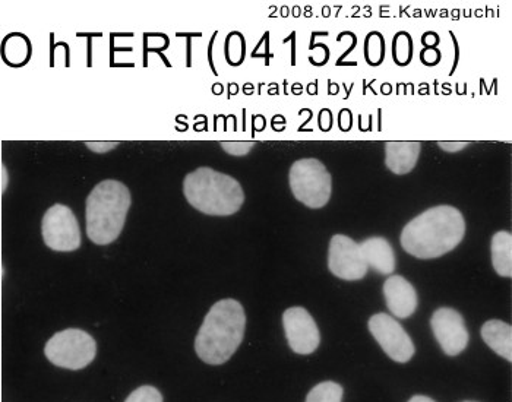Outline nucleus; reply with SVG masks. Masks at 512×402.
Here are the masks:
<instances>
[{
    "label": "nucleus",
    "instance_id": "obj_1",
    "mask_svg": "<svg viewBox=\"0 0 512 402\" xmlns=\"http://www.w3.org/2000/svg\"><path fill=\"white\" fill-rule=\"evenodd\" d=\"M466 221L451 205L429 208L413 218L401 233V246L419 259L441 258L463 242Z\"/></svg>",
    "mask_w": 512,
    "mask_h": 402
},
{
    "label": "nucleus",
    "instance_id": "obj_2",
    "mask_svg": "<svg viewBox=\"0 0 512 402\" xmlns=\"http://www.w3.org/2000/svg\"><path fill=\"white\" fill-rule=\"evenodd\" d=\"M245 309L235 299H224L211 307L199 328L195 351L213 366L229 362L245 337Z\"/></svg>",
    "mask_w": 512,
    "mask_h": 402
},
{
    "label": "nucleus",
    "instance_id": "obj_3",
    "mask_svg": "<svg viewBox=\"0 0 512 402\" xmlns=\"http://www.w3.org/2000/svg\"><path fill=\"white\" fill-rule=\"evenodd\" d=\"M131 192L119 180H103L87 198V236L106 246L119 239L131 208Z\"/></svg>",
    "mask_w": 512,
    "mask_h": 402
},
{
    "label": "nucleus",
    "instance_id": "obj_4",
    "mask_svg": "<svg viewBox=\"0 0 512 402\" xmlns=\"http://www.w3.org/2000/svg\"><path fill=\"white\" fill-rule=\"evenodd\" d=\"M186 201L195 210L214 217L235 215L245 202V192L235 177L199 167L183 180Z\"/></svg>",
    "mask_w": 512,
    "mask_h": 402
},
{
    "label": "nucleus",
    "instance_id": "obj_5",
    "mask_svg": "<svg viewBox=\"0 0 512 402\" xmlns=\"http://www.w3.org/2000/svg\"><path fill=\"white\" fill-rule=\"evenodd\" d=\"M289 183L293 195L305 207L318 210L330 202L333 180L327 167L316 158H303L293 163Z\"/></svg>",
    "mask_w": 512,
    "mask_h": 402
},
{
    "label": "nucleus",
    "instance_id": "obj_6",
    "mask_svg": "<svg viewBox=\"0 0 512 402\" xmlns=\"http://www.w3.org/2000/svg\"><path fill=\"white\" fill-rule=\"evenodd\" d=\"M50 363L62 369L81 370L96 359V340L82 329H65L53 335L44 347Z\"/></svg>",
    "mask_w": 512,
    "mask_h": 402
},
{
    "label": "nucleus",
    "instance_id": "obj_7",
    "mask_svg": "<svg viewBox=\"0 0 512 402\" xmlns=\"http://www.w3.org/2000/svg\"><path fill=\"white\" fill-rule=\"evenodd\" d=\"M41 234L47 248L56 252H74L81 246V230L71 208L55 204L46 211Z\"/></svg>",
    "mask_w": 512,
    "mask_h": 402
},
{
    "label": "nucleus",
    "instance_id": "obj_8",
    "mask_svg": "<svg viewBox=\"0 0 512 402\" xmlns=\"http://www.w3.org/2000/svg\"><path fill=\"white\" fill-rule=\"evenodd\" d=\"M369 331L384 353L397 363H407L414 356V344L403 326L387 313H376L369 319Z\"/></svg>",
    "mask_w": 512,
    "mask_h": 402
},
{
    "label": "nucleus",
    "instance_id": "obj_9",
    "mask_svg": "<svg viewBox=\"0 0 512 402\" xmlns=\"http://www.w3.org/2000/svg\"><path fill=\"white\" fill-rule=\"evenodd\" d=\"M328 268L341 280L357 281L365 278L369 267L359 243L343 234H335L328 250Z\"/></svg>",
    "mask_w": 512,
    "mask_h": 402
},
{
    "label": "nucleus",
    "instance_id": "obj_10",
    "mask_svg": "<svg viewBox=\"0 0 512 402\" xmlns=\"http://www.w3.org/2000/svg\"><path fill=\"white\" fill-rule=\"evenodd\" d=\"M436 341L447 356L455 357L463 353L469 345V331L463 316L451 307L436 310L431 319Z\"/></svg>",
    "mask_w": 512,
    "mask_h": 402
},
{
    "label": "nucleus",
    "instance_id": "obj_11",
    "mask_svg": "<svg viewBox=\"0 0 512 402\" xmlns=\"http://www.w3.org/2000/svg\"><path fill=\"white\" fill-rule=\"evenodd\" d=\"M287 343L300 356H309L319 347L321 335L311 313L303 307H290L283 313Z\"/></svg>",
    "mask_w": 512,
    "mask_h": 402
},
{
    "label": "nucleus",
    "instance_id": "obj_12",
    "mask_svg": "<svg viewBox=\"0 0 512 402\" xmlns=\"http://www.w3.org/2000/svg\"><path fill=\"white\" fill-rule=\"evenodd\" d=\"M384 296L388 309L398 319H407L416 312L417 293L412 284L401 275H390L384 283Z\"/></svg>",
    "mask_w": 512,
    "mask_h": 402
},
{
    "label": "nucleus",
    "instance_id": "obj_13",
    "mask_svg": "<svg viewBox=\"0 0 512 402\" xmlns=\"http://www.w3.org/2000/svg\"><path fill=\"white\" fill-rule=\"evenodd\" d=\"M366 265L381 275H391L395 271L393 246L384 237H371L359 243Z\"/></svg>",
    "mask_w": 512,
    "mask_h": 402
},
{
    "label": "nucleus",
    "instance_id": "obj_14",
    "mask_svg": "<svg viewBox=\"0 0 512 402\" xmlns=\"http://www.w3.org/2000/svg\"><path fill=\"white\" fill-rule=\"evenodd\" d=\"M385 164L394 174L413 172L422 153L420 142H387L385 144Z\"/></svg>",
    "mask_w": 512,
    "mask_h": 402
},
{
    "label": "nucleus",
    "instance_id": "obj_15",
    "mask_svg": "<svg viewBox=\"0 0 512 402\" xmlns=\"http://www.w3.org/2000/svg\"><path fill=\"white\" fill-rule=\"evenodd\" d=\"M482 338L499 357L512 362V328L510 324L492 319L482 326Z\"/></svg>",
    "mask_w": 512,
    "mask_h": 402
},
{
    "label": "nucleus",
    "instance_id": "obj_16",
    "mask_svg": "<svg viewBox=\"0 0 512 402\" xmlns=\"http://www.w3.org/2000/svg\"><path fill=\"white\" fill-rule=\"evenodd\" d=\"M492 265L499 277H512V236L510 231H498L492 237Z\"/></svg>",
    "mask_w": 512,
    "mask_h": 402
},
{
    "label": "nucleus",
    "instance_id": "obj_17",
    "mask_svg": "<svg viewBox=\"0 0 512 402\" xmlns=\"http://www.w3.org/2000/svg\"><path fill=\"white\" fill-rule=\"evenodd\" d=\"M343 401V388L337 382H321L312 388L306 397V402H341Z\"/></svg>",
    "mask_w": 512,
    "mask_h": 402
},
{
    "label": "nucleus",
    "instance_id": "obj_18",
    "mask_svg": "<svg viewBox=\"0 0 512 402\" xmlns=\"http://www.w3.org/2000/svg\"><path fill=\"white\" fill-rule=\"evenodd\" d=\"M365 58L371 66H379L385 58L384 37L378 31L369 33L365 41Z\"/></svg>",
    "mask_w": 512,
    "mask_h": 402
},
{
    "label": "nucleus",
    "instance_id": "obj_19",
    "mask_svg": "<svg viewBox=\"0 0 512 402\" xmlns=\"http://www.w3.org/2000/svg\"><path fill=\"white\" fill-rule=\"evenodd\" d=\"M393 58L394 62L400 66L409 65L412 62L413 58V41L412 37L409 34L398 33L397 36L394 37L393 41Z\"/></svg>",
    "mask_w": 512,
    "mask_h": 402
},
{
    "label": "nucleus",
    "instance_id": "obj_20",
    "mask_svg": "<svg viewBox=\"0 0 512 402\" xmlns=\"http://www.w3.org/2000/svg\"><path fill=\"white\" fill-rule=\"evenodd\" d=\"M125 402H163V395L154 386H141L135 389Z\"/></svg>",
    "mask_w": 512,
    "mask_h": 402
},
{
    "label": "nucleus",
    "instance_id": "obj_21",
    "mask_svg": "<svg viewBox=\"0 0 512 402\" xmlns=\"http://www.w3.org/2000/svg\"><path fill=\"white\" fill-rule=\"evenodd\" d=\"M220 145L227 154L235 157H245L255 147L254 142H221Z\"/></svg>",
    "mask_w": 512,
    "mask_h": 402
},
{
    "label": "nucleus",
    "instance_id": "obj_22",
    "mask_svg": "<svg viewBox=\"0 0 512 402\" xmlns=\"http://www.w3.org/2000/svg\"><path fill=\"white\" fill-rule=\"evenodd\" d=\"M88 150L94 151L97 154L109 153L118 147L119 142H87Z\"/></svg>",
    "mask_w": 512,
    "mask_h": 402
},
{
    "label": "nucleus",
    "instance_id": "obj_23",
    "mask_svg": "<svg viewBox=\"0 0 512 402\" xmlns=\"http://www.w3.org/2000/svg\"><path fill=\"white\" fill-rule=\"evenodd\" d=\"M438 145L441 150L447 151V153H458V151L469 147L470 142H438Z\"/></svg>",
    "mask_w": 512,
    "mask_h": 402
},
{
    "label": "nucleus",
    "instance_id": "obj_24",
    "mask_svg": "<svg viewBox=\"0 0 512 402\" xmlns=\"http://www.w3.org/2000/svg\"><path fill=\"white\" fill-rule=\"evenodd\" d=\"M409 402H435L431 400L429 397H425V395H414L413 398H410Z\"/></svg>",
    "mask_w": 512,
    "mask_h": 402
},
{
    "label": "nucleus",
    "instance_id": "obj_25",
    "mask_svg": "<svg viewBox=\"0 0 512 402\" xmlns=\"http://www.w3.org/2000/svg\"><path fill=\"white\" fill-rule=\"evenodd\" d=\"M466 402H474V401H466Z\"/></svg>",
    "mask_w": 512,
    "mask_h": 402
}]
</instances>
